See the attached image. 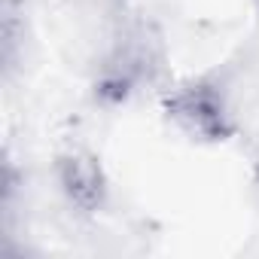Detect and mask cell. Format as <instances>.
<instances>
[{"instance_id": "1", "label": "cell", "mask_w": 259, "mask_h": 259, "mask_svg": "<svg viewBox=\"0 0 259 259\" xmlns=\"http://www.w3.org/2000/svg\"><path fill=\"white\" fill-rule=\"evenodd\" d=\"M168 110L195 138L217 141V138H226V132H229L223 101L210 85H189V89L177 92L168 101Z\"/></svg>"}, {"instance_id": "2", "label": "cell", "mask_w": 259, "mask_h": 259, "mask_svg": "<svg viewBox=\"0 0 259 259\" xmlns=\"http://www.w3.org/2000/svg\"><path fill=\"white\" fill-rule=\"evenodd\" d=\"M58 183L67 201L82 213H95L107 198V180L101 165L82 153H70L58 162Z\"/></svg>"}]
</instances>
